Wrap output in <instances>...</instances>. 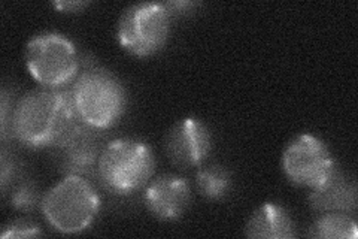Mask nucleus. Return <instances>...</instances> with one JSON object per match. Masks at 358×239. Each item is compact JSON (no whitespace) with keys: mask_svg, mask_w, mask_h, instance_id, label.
I'll return each instance as SVG.
<instances>
[{"mask_svg":"<svg viewBox=\"0 0 358 239\" xmlns=\"http://www.w3.org/2000/svg\"><path fill=\"white\" fill-rule=\"evenodd\" d=\"M42 212L51 227L62 233H80L93 223L100 199L84 177L66 175L42 199Z\"/></svg>","mask_w":358,"mask_h":239,"instance_id":"20e7f679","label":"nucleus"},{"mask_svg":"<svg viewBox=\"0 0 358 239\" xmlns=\"http://www.w3.org/2000/svg\"><path fill=\"white\" fill-rule=\"evenodd\" d=\"M41 235L42 232L39 229V226L26 220H17L6 224L0 236L3 239H8V238H36Z\"/></svg>","mask_w":358,"mask_h":239,"instance_id":"dca6fc26","label":"nucleus"},{"mask_svg":"<svg viewBox=\"0 0 358 239\" xmlns=\"http://www.w3.org/2000/svg\"><path fill=\"white\" fill-rule=\"evenodd\" d=\"M171 20L172 15L164 4L133 5L118 20L117 39L133 55H152L169 39Z\"/></svg>","mask_w":358,"mask_h":239,"instance_id":"423d86ee","label":"nucleus"},{"mask_svg":"<svg viewBox=\"0 0 358 239\" xmlns=\"http://www.w3.org/2000/svg\"><path fill=\"white\" fill-rule=\"evenodd\" d=\"M282 169L291 183L312 190L326 183L336 165L326 144L317 136L303 133L285 146Z\"/></svg>","mask_w":358,"mask_h":239,"instance_id":"0eeeda50","label":"nucleus"},{"mask_svg":"<svg viewBox=\"0 0 358 239\" xmlns=\"http://www.w3.org/2000/svg\"><path fill=\"white\" fill-rule=\"evenodd\" d=\"M313 236L324 239H355L357 223L346 212H327L313 224Z\"/></svg>","mask_w":358,"mask_h":239,"instance_id":"ddd939ff","label":"nucleus"},{"mask_svg":"<svg viewBox=\"0 0 358 239\" xmlns=\"http://www.w3.org/2000/svg\"><path fill=\"white\" fill-rule=\"evenodd\" d=\"M245 233L255 239H288L296 235L288 212L275 203L262 205L246 223Z\"/></svg>","mask_w":358,"mask_h":239,"instance_id":"f8f14e48","label":"nucleus"},{"mask_svg":"<svg viewBox=\"0 0 358 239\" xmlns=\"http://www.w3.org/2000/svg\"><path fill=\"white\" fill-rule=\"evenodd\" d=\"M154 170L150 146L130 138L114 139L105 145L97 163V175L105 189L124 196L142 189Z\"/></svg>","mask_w":358,"mask_h":239,"instance_id":"7ed1b4c3","label":"nucleus"},{"mask_svg":"<svg viewBox=\"0 0 358 239\" xmlns=\"http://www.w3.org/2000/svg\"><path fill=\"white\" fill-rule=\"evenodd\" d=\"M105 145L102 130L78 120L75 126L51 148L55 165L63 174L85 178L97 172V163Z\"/></svg>","mask_w":358,"mask_h":239,"instance_id":"6e6552de","label":"nucleus"},{"mask_svg":"<svg viewBox=\"0 0 358 239\" xmlns=\"http://www.w3.org/2000/svg\"><path fill=\"white\" fill-rule=\"evenodd\" d=\"M192 199L187 181L176 175L155 178L145 191V205L154 217L172 221L185 212Z\"/></svg>","mask_w":358,"mask_h":239,"instance_id":"9d476101","label":"nucleus"},{"mask_svg":"<svg viewBox=\"0 0 358 239\" xmlns=\"http://www.w3.org/2000/svg\"><path fill=\"white\" fill-rule=\"evenodd\" d=\"M38 202V189L35 187V184L30 183V181H27V183H21L14 190L13 196H10V205L20 211H31L36 207Z\"/></svg>","mask_w":358,"mask_h":239,"instance_id":"2eb2a0df","label":"nucleus"},{"mask_svg":"<svg viewBox=\"0 0 358 239\" xmlns=\"http://www.w3.org/2000/svg\"><path fill=\"white\" fill-rule=\"evenodd\" d=\"M309 202L315 210L326 212H351L357 207V187L338 168L326 183L312 189Z\"/></svg>","mask_w":358,"mask_h":239,"instance_id":"9b49d317","label":"nucleus"},{"mask_svg":"<svg viewBox=\"0 0 358 239\" xmlns=\"http://www.w3.org/2000/svg\"><path fill=\"white\" fill-rule=\"evenodd\" d=\"M78 120L71 90L43 87L18 102L13 112V133L31 148L54 146Z\"/></svg>","mask_w":358,"mask_h":239,"instance_id":"f257e3e1","label":"nucleus"},{"mask_svg":"<svg viewBox=\"0 0 358 239\" xmlns=\"http://www.w3.org/2000/svg\"><path fill=\"white\" fill-rule=\"evenodd\" d=\"M26 66L45 88H62L78 75L80 57L75 45L60 33L47 32L33 36L26 47Z\"/></svg>","mask_w":358,"mask_h":239,"instance_id":"39448f33","label":"nucleus"},{"mask_svg":"<svg viewBox=\"0 0 358 239\" xmlns=\"http://www.w3.org/2000/svg\"><path fill=\"white\" fill-rule=\"evenodd\" d=\"M87 4L84 2H60V4H54V6L60 9V11H66V13H76L78 9L85 8Z\"/></svg>","mask_w":358,"mask_h":239,"instance_id":"f3484780","label":"nucleus"},{"mask_svg":"<svg viewBox=\"0 0 358 239\" xmlns=\"http://www.w3.org/2000/svg\"><path fill=\"white\" fill-rule=\"evenodd\" d=\"M78 118L100 130L114 126L126 109V90L110 72L92 67L75 79L71 90Z\"/></svg>","mask_w":358,"mask_h":239,"instance_id":"f03ea898","label":"nucleus"},{"mask_svg":"<svg viewBox=\"0 0 358 239\" xmlns=\"http://www.w3.org/2000/svg\"><path fill=\"white\" fill-rule=\"evenodd\" d=\"M164 150L175 166H199L210 151L209 129L197 118L178 121L167 133Z\"/></svg>","mask_w":358,"mask_h":239,"instance_id":"1a4fd4ad","label":"nucleus"},{"mask_svg":"<svg viewBox=\"0 0 358 239\" xmlns=\"http://www.w3.org/2000/svg\"><path fill=\"white\" fill-rule=\"evenodd\" d=\"M230 174L221 166L201 168L197 174V187L208 199H221L230 190Z\"/></svg>","mask_w":358,"mask_h":239,"instance_id":"4468645a","label":"nucleus"}]
</instances>
